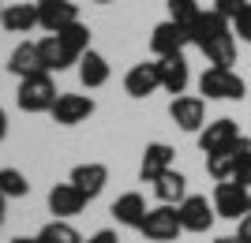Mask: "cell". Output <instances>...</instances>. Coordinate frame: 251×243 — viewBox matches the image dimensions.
Returning a JSON list of instances; mask_svg holds the SVG:
<instances>
[{"label":"cell","instance_id":"cell-8","mask_svg":"<svg viewBox=\"0 0 251 243\" xmlns=\"http://www.w3.org/2000/svg\"><path fill=\"white\" fill-rule=\"evenodd\" d=\"M191 45V34L180 26V22L165 19V22H157L154 34H150V53H154V60H161V56H176L184 53Z\"/></svg>","mask_w":251,"mask_h":243},{"label":"cell","instance_id":"cell-37","mask_svg":"<svg viewBox=\"0 0 251 243\" xmlns=\"http://www.w3.org/2000/svg\"><path fill=\"white\" fill-rule=\"evenodd\" d=\"M94 4H109V0H94Z\"/></svg>","mask_w":251,"mask_h":243},{"label":"cell","instance_id":"cell-20","mask_svg":"<svg viewBox=\"0 0 251 243\" xmlns=\"http://www.w3.org/2000/svg\"><path fill=\"white\" fill-rule=\"evenodd\" d=\"M79 83H83L86 90H98V86L109 83V60H105L98 49H86V53L79 56Z\"/></svg>","mask_w":251,"mask_h":243},{"label":"cell","instance_id":"cell-12","mask_svg":"<svg viewBox=\"0 0 251 243\" xmlns=\"http://www.w3.org/2000/svg\"><path fill=\"white\" fill-rule=\"evenodd\" d=\"M49 116L56 120L60 127H75V124H83V120L94 116V97H86V94H60Z\"/></svg>","mask_w":251,"mask_h":243},{"label":"cell","instance_id":"cell-16","mask_svg":"<svg viewBox=\"0 0 251 243\" xmlns=\"http://www.w3.org/2000/svg\"><path fill=\"white\" fill-rule=\"evenodd\" d=\"M113 221L116 224H124V228H143V221H147V199L139 195V191H124L120 199L113 202Z\"/></svg>","mask_w":251,"mask_h":243},{"label":"cell","instance_id":"cell-36","mask_svg":"<svg viewBox=\"0 0 251 243\" xmlns=\"http://www.w3.org/2000/svg\"><path fill=\"white\" fill-rule=\"evenodd\" d=\"M11 243H38V240H34V236H15Z\"/></svg>","mask_w":251,"mask_h":243},{"label":"cell","instance_id":"cell-11","mask_svg":"<svg viewBox=\"0 0 251 243\" xmlns=\"http://www.w3.org/2000/svg\"><path fill=\"white\" fill-rule=\"evenodd\" d=\"M86 202H90V199H86L72 180H68V183H56V187L49 191V213H52V217H60V221L79 217V213L86 210Z\"/></svg>","mask_w":251,"mask_h":243},{"label":"cell","instance_id":"cell-35","mask_svg":"<svg viewBox=\"0 0 251 243\" xmlns=\"http://www.w3.org/2000/svg\"><path fill=\"white\" fill-rule=\"evenodd\" d=\"M4 213H8V199L0 195V228H4Z\"/></svg>","mask_w":251,"mask_h":243},{"label":"cell","instance_id":"cell-14","mask_svg":"<svg viewBox=\"0 0 251 243\" xmlns=\"http://www.w3.org/2000/svg\"><path fill=\"white\" fill-rule=\"evenodd\" d=\"M240 135H244L240 127L232 124L229 116H221V120H214V124H206V127L199 131V150H202V154H218V150L232 146Z\"/></svg>","mask_w":251,"mask_h":243},{"label":"cell","instance_id":"cell-29","mask_svg":"<svg viewBox=\"0 0 251 243\" xmlns=\"http://www.w3.org/2000/svg\"><path fill=\"white\" fill-rule=\"evenodd\" d=\"M244 4H248V0H214V11H218V15H225V19L232 22V19L244 11Z\"/></svg>","mask_w":251,"mask_h":243},{"label":"cell","instance_id":"cell-5","mask_svg":"<svg viewBox=\"0 0 251 243\" xmlns=\"http://www.w3.org/2000/svg\"><path fill=\"white\" fill-rule=\"evenodd\" d=\"M139 232L147 236L150 243H173L180 232H184V224H180V213H176V206H154V210L147 213V221H143V228Z\"/></svg>","mask_w":251,"mask_h":243},{"label":"cell","instance_id":"cell-26","mask_svg":"<svg viewBox=\"0 0 251 243\" xmlns=\"http://www.w3.org/2000/svg\"><path fill=\"white\" fill-rule=\"evenodd\" d=\"M38 56H42V71H64V53H60V42H56V34H45L42 42H38Z\"/></svg>","mask_w":251,"mask_h":243},{"label":"cell","instance_id":"cell-25","mask_svg":"<svg viewBox=\"0 0 251 243\" xmlns=\"http://www.w3.org/2000/svg\"><path fill=\"white\" fill-rule=\"evenodd\" d=\"M165 4H169V19L180 22L188 34L195 30V22L202 19V4L199 0H165Z\"/></svg>","mask_w":251,"mask_h":243},{"label":"cell","instance_id":"cell-4","mask_svg":"<svg viewBox=\"0 0 251 243\" xmlns=\"http://www.w3.org/2000/svg\"><path fill=\"white\" fill-rule=\"evenodd\" d=\"M214 210H218V217H225V221H244L251 213V187H244V183L236 180H225L214 187Z\"/></svg>","mask_w":251,"mask_h":243},{"label":"cell","instance_id":"cell-21","mask_svg":"<svg viewBox=\"0 0 251 243\" xmlns=\"http://www.w3.org/2000/svg\"><path fill=\"white\" fill-rule=\"evenodd\" d=\"M8 71L15 79H26V75L42 71V56H38V42H19L8 56Z\"/></svg>","mask_w":251,"mask_h":243},{"label":"cell","instance_id":"cell-1","mask_svg":"<svg viewBox=\"0 0 251 243\" xmlns=\"http://www.w3.org/2000/svg\"><path fill=\"white\" fill-rule=\"evenodd\" d=\"M191 45L202 49L210 67H232V64H236V34H232V22L225 19V15H218L214 8L202 11V19L195 22Z\"/></svg>","mask_w":251,"mask_h":243},{"label":"cell","instance_id":"cell-28","mask_svg":"<svg viewBox=\"0 0 251 243\" xmlns=\"http://www.w3.org/2000/svg\"><path fill=\"white\" fill-rule=\"evenodd\" d=\"M232 34L240 38V42H251V0L244 4V11L232 19Z\"/></svg>","mask_w":251,"mask_h":243},{"label":"cell","instance_id":"cell-23","mask_svg":"<svg viewBox=\"0 0 251 243\" xmlns=\"http://www.w3.org/2000/svg\"><path fill=\"white\" fill-rule=\"evenodd\" d=\"M0 26L8 34H30L34 26H38V8H34V4H11V8H4V15H0Z\"/></svg>","mask_w":251,"mask_h":243},{"label":"cell","instance_id":"cell-13","mask_svg":"<svg viewBox=\"0 0 251 243\" xmlns=\"http://www.w3.org/2000/svg\"><path fill=\"white\" fill-rule=\"evenodd\" d=\"M124 90H127V97H150L154 90H161V75H157V60H143V64H135L131 71L124 75Z\"/></svg>","mask_w":251,"mask_h":243},{"label":"cell","instance_id":"cell-3","mask_svg":"<svg viewBox=\"0 0 251 243\" xmlns=\"http://www.w3.org/2000/svg\"><path fill=\"white\" fill-rule=\"evenodd\" d=\"M199 90L210 101H244L248 83H244L232 67H206V71L199 75Z\"/></svg>","mask_w":251,"mask_h":243},{"label":"cell","instance_id":"cell-33","mask_svg":"<svg viewBox=\"0 0 251 243\" xmlns=\"http://www.w3.org/2000/svg\"><path fill=\"white\" fill-rule=\"evenodd\" d=\"M214 243H251V240H244V236L236 232V236H218V240H214Z\"/></svg>","mask_w":251,"mask_h":243},{"label":"cell","instance_id":"cell-22","mask_svg":"<svg viewBox=\"0 0 251 243\" xmlns=\"http://www.w3.org/2000/svg\"><path fill=\"white\" fill-rule=\"evenodd\" d=\"M154 195H157V202H165V206H180V202L188 199V180H184V172H176V169L161 172L154 180Z\"/></svg>","mask_w":251,"mask_h":243},{"label":"cell","instance_id":"cell-30","mask_svg":"<svg viewBox=\"0 0 251 243\" xmlns=\"http://www.w3.org/2000/svg\"><path fill=\"white\" fill-rule=\"evenodd\" d=\"M232 180L244 183V187H251V150L240 157V165H236V172H232Z\"/></svg>","mask_w":251,"mask_h":243},{"label":"cell","instance_id":"cell-15","mask_svg":"<svg viewBox=\"0 0 251 243\" xmlns=\"http://www.w3.org/2000/svg\"><path fill=\"white\" fill-rule=\"evenodd\" d=\"M157 75H161V90H169L173 97H180L184 90H188V83H191V71H188L184 53L161 56V60H157Z\"/></svg>","mask_w":251,"mask_h":243},{"label":"cell","instance_id":"cell-18","mask_svg":"<svg viewBox=\"0 0 251 243\" xmlns=\"http://www.w3.org/2000/svg\"><path fill=\"white\" fill-rule=\"evenodd\" d=\"M72 183L83 191L90 202H94L98 195L105 191V183H109V169H105L101 161H86V165H75V169H72Z\"/></svg>","mask_w":251,"mask_h":243},{"label":"cell","instance_id":"cell-2","mask_svg":"<svg viewBox=\"0 0 251 243\" xmlns=\"http://www.w3.org/2000/svg\"><path fill=\"white\" fill-rule=\"evenodd\" d=\"M56 83H52L49 71H38V75H26V79H19V94H15V101H19L23 112H52V105H56Z\"/></svg>","mask_w":251,"mask_h":243},{"label":"cell","instance_id":"cell-38","mask_svg":"<svg viewBox=\"0 0 251 243\" xmlns=\"http://www.w3.org/2000/svg\"><path fill=\"white\" fill-rule=\"evenodd\" d=\"M0 15H4V8H0Z\"/></svg>","mask_w":251,"mask_h":243},{"label":"cell","instance_id":"cell-9","mask_svg":"<svg viewBox=\"0 0 251 243\" xmlns=\"http://www.w3.org/2000/svg\"><path fill=\"white\" fill-rule=\"evenodd\" d=\"M248 150H251V138L240 135L232 146L218 150V154H206V172H210V180H218V183L232 180V172H236V165H240V157L248 154Z\"/></svg>","mask_w":251,"mask_h":243},{"label":"cell","instance_id":"cell-34","mask_svg":"<svg viewBox=\"0 0 251 243\" xmlns=\"http://www.w3.org/2000/svg\"><path fill=\"white\" fill-rule=\"evenodd\" d=\"M4 138H8V112L0 109V142H4Z\"/></svg>","mask_w":251,"mask_h":243},{"label":"cell","instance_id":"cell-7","mask_svg":"<svg viewBox=\"0 0 251 243\" xmlns=\"http://www.w3.org/2000/svg\"><path fill=\"white\" fill-rule=\"evenodd\" d=\"M180 213V224H184V232H210L214 228V217H218V210H214V202H206V195H188V199L176 206Z\"/></svg>","mask_w":251,"mask_h":243},{"label":"cell","instance_id":"cell-17","mask_svg":"<svg viewBox=\"0 0 251 243\" xmlns=\"http://www.w3.org/2000/svg\"><path fill=\"white\" fill-rule=\"evenodd\" d=\"M173 157H176V150L169 146V142H150L143 150V165H139V180L143 183H154L161 172L173 169Z\"/></svg>","mask_w":251,"mask_h":243},{"label":"cell","instance_id":"cell-27","mask_svg":"<svg viewBox=\"0 0 251 243\" xmlns=\"http://www.w3.org/2000/svg\"><path fill=\"white\" fill-rule=\"evenodd\" d=\"M0 195L4 199H26L30 195V183L19 169H0Z\"/></svg>","mask_w":251,"mask_h":243},{"label":"cell","instance_id":"cell-31","mask_svg":"<svg viewBox=\"0 0 251 243\" xmlns=\"http://www.w3.org/2000/svg\"><path fill=\"white\" fill-rule=\"evenodd\" d=\"M83 243H120V236H116L113 228H101V232H94V236H86Z\"/></svg>","mask_w":251,"mask_h":243},{"label":"cell","instance_id":"cell-10","mask_svg":"<svg viewBox=\"0 0 251 243\" xmlns=\"http://www.w3.org/2000/svg\"><path fill=\"white\" fill-rule=\"evenodd\" d=\"M34 8H38V26L49 34H60L64 26L79 22V8L72 0H38Z\"/></svg>","mask_w":251,"mask_h":243},{"label":"cell","instance_id":"cell-6","mask_svg":"<svg viewBox=\"0 0 251 243\" xmlns=\"http://www.w3.org/2000/svg\"><path fill=\"white\" fill-rule=\"evenodd\" d=\"M169 116L180 131H188V135H199L202 127H206V101L195 94H180L169 101Z\"/></svg>","mask_w":251,"mask_h":243},{"label":"cell","instance_id":"cell-19","mask_svg":"<svg viewBox=\"0 0 251 243\" xmlns=\"http://www.w3.org/2000/svg\"><path fill=\"white\" fill-rule=\"evenodd\" d=\"M56 42H60V53H64V67H72L79 64V56L90 49V26L86 22H72V26H64L56 34Z\"/></svg>","mask_w":251,"mask_h":243},{"label":"cell","instance_id":"cell-32","mask_svg":"<svg viewBox=\"0 0 251 243\" xmlns=\"http://www.w3.org/2000/svg\"><path fill=\"white\" fill-rule=\"evenodd\" d=\"M236 232H240L244 240H251V213H248V217H244V221H240V228H236Z\"/></svg>","mask_w":251,"mask_h":243},{"label":"cell","instance_id":"cell-24","mask_svg":"<svg viewBox=\"0 0 251 243\" xmlns=\"http://www.w3.org/2000/svg\"><path fill=\"white\" fill-rule=\"evenodd\" d=\"M38 243H83V236L75 232L72 221H60V217H52L49 224H42V232L34 236Z\"/></svg>","mask_w":251,"mask_h":243}]
</instances>
